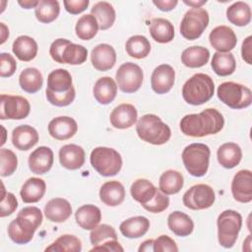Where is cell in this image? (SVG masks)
<instances>
[{
  "label": "cell",
  "instance_id": "11",
  "mask_svg": "<svg viewBox=\"0 0 252 252\" xmlns=\"http://www.w3.org/2000/svg\"><path fill=\"white\" fill-rule=\"evenodd\" d=\"M117 87L126 94L137 92L143 84V71L141 67L133 62L123 63L115 74Z\"/></svg>",
  "mask_w": 252,
  "mask_h": 252
},
{
  "label": "cell",
  "instance_id": "57",
  "mask_svg": "<svg viewBox=\"0 0 252 252\" xmlns=\"http://www.w3.org/2000/svg\"><path fill=\"white\" fill-rule=\"evenodd\" d=\"M19 5H21L25 9H31V8H35L36 5L38 4V1L35 0H24V1H18Z\"/></svg>",
  "mask_w": 252,
  "mask_h": 252
},
{
  "label": "cell",
  "instance_id": "33",
  "mask_svg": "<svg viewBox=\"0 0 252 252\" xmlns=\"http://www.w3.org/2000/svg\"><path fill=\"white\" fill-rule=\"evenodd\" d=\"M149 31L153 39L159 43L170 42L174 37V27L166 19L155 18L149 24Z\"/></svg>",
  "mask_w": 252,
  "mask_h": 252
},
{
  "label": "cell",
  "instance_id": "53",
  "mask_svg": "<svg viewBox=\"0 0 252 252\" xmlns=\"http://www.w3.org/2000/svg\"><path fill=\"white\" fill-rule=\"evenodd\" d=\"M91 251H114V252H123L124 249L120 245V243L117 241V239H109L104 241L102 244L94 246V248L91 249Z\"/></svg>",
  "mask_w": 252,
  "mask_h": 252
},
{
  "label": "cell",
  "instance_id": "9",
  "mask_svg": "<svg viewBox=\"0 0 252 252\" xmlns=\"http://www.w3.org/2000/svg\"><path fill=\"white\" fill-rule=\"evenodd\" d=\"M219 99L233 109H241L250 106L252 102L251 90L241 84L224 82L218 87Z\"/></svg>",
  "mask_w": 252,
  "mask_h": 252
},
{
  "label": "cell",
  "instance_id": "22",
  "mask_svg": "<svg viewBox=\"0 0 252 252\" xmlns=\"http://www.w3.org/2000/svg\"><path fill=\"white\" fill-rule=\"evenodd\" d=\"M38 142L37 131L30 125L17 126L12 132V143L20 151H28Z\"/></svg>",
  "mask_w": 252,
  "mask_h": 252
},
{
  "label": "cell",
  "instance_id": "26",
  "mask_svg": "<svg viewBox=\"0 0 252 252\" xmlns=\"http://www.w3.org/2000/svg\"><path fill=\"white\" fill-rule=\"evenodd\" d=\"M93 94L98 103L108 104L116 97L117 84L111 77H101L94 83Z\"/></svg>",
  "mask_w": 252,
  "mask_h": 252
},
{
  "label": "cell",
  "instance_id": "58",
  "mask_svg": "<svg viewBox=\"0 0 252 252\" xmlns=\"http://www.w3.org/2000/svg\"><path fill=\"white\" fill-rule=\"evenodd\" d=\"M0 26H1V44H3L7 39V37L9 36V30L4 23H0Z\"/></svg>",
  "mask_w": 252,
  "mask_h": 252
},
{
  "label": "cell",
  "instance_id": "35",
  "mask_svg": "<svg viewBox=\"0 0 252 252\" xmlns=\"http://www.w3.org/2000/svg\"><path fill=\"white\" fill-rule=\"evenodd\" d=\"M91 14L96 19L98 28L101 31L111 28L116 18L113 6L106 1H99L95 3L91 9Z\"/></svg>",
  "mask_w": 252,
  "mask_h": 252
},
{
  "label": "cell",
  "instance_id": "16",
  "mask_svg": "<svg viewBox=\"0 0 252 252\" xmlns=\"http://www.w3.org/2000/svg\"><path fill=\"white\" fill-rule=\"evenodd\" d=\"M175 71L168 64H161L155 68L151 77V86L158 94L168 93L174 85Z\"/></svg>",
  "mask_w": 252,
  "mask_h": 252
},
{
  "label": "cell",
  "instance_id": "2",
  "mask_svg": "<svg viewBox=\"0 0 252 252\" xmlns=\"http://www.w3.org/2000/svg\"><path fill=\"white\" fill-rule=\"evenodd\" d=\"M42 223V213L37 207H25L8 225V235L17 244L29 243Z\"/></svg>",
  "mask_w": 252,
  "mask_h": 252
},
{
  "label": "cell",
  "instance_id": "32",
  "mask_svg": "<svg viewBox=\"0 0 252 252\" xmlns=\"http://www.w3.org/2000/svg\"><path fill=\"white\" fill-rule=\"evenodd\" d=\"M168 228L177 236L185 237L192 233L194 222L192 219L183 212L174 211L167 218Z\"/></svg>",
  "mask_w": 252,
  "mask_h": 252
},
{
  "label": "cell",
  "instance_id": "44",
  "mask_svg": "<svg viewBox=\"0 0 252 252\" xmlns=\"http://www.w3.org/2000/svg\"><path fill=\"white\" fill-rule=\"evenodd\" d=\"M82 250L81 240L72 234L60 235L53 243L45 248V251L55 252H80Z\"/></svg>",
  "mask_w": 252,
  "mask_h": 252
},
{
  "label": "cell",
  "instance_id": "54",
  "mask_svg": "<svg viewBox=\"0 0 252 252\" xmlns=\"http://www.w3.org/2000/svg\"><path fill=\"white\" fill-rule=\"evenodd\" d=\"M252 36L248 35L244 41L242 42V46H241V56L242 59L249 65L252 64Z\"/></svg>",
  "mask_w": 252,
  "mask_h": 252
},
{
  "label": "cell",
  "instance_id": "18",
  "mask_svg": "<svg viewBox=\"0 0 252 252\" xmlns=\"http://www.w3.org/2000/svg\"><path fill=\"white\" fill-rule=\"evenodd\" d=\"M54 160L50 148L41 146L36 148L29 157V167L34 174H44L52 167Z\"/></svg>",
  "mask_w": 252,
  "mask_h": 252
},
{
  "label": "cell",
  "instance_id": "48",
  "mask_svg": "<svg viewBox=\"0 0 252 252\" xmlns=\"http://www.w3.org/2000/svg\"><path fill=\"white\" fill-rule=\"evenodd\" d=\"M168 205H169V198L167 197V195L163 194L160 190H158L156 196L152 199V201L149 202L147 205H145L143 208L150 213L158 214L167 209Z\"/></svg>",
  "mask_w": 252,
  "mask_h": 252
},
{
  "label": "cell",
  "instance_id": "45",
  "mask_svg": "<svg viewBox=\"0 0 252 252\" xmlns=\"http://www.w3.org/2000/svg\"><path fill=\"white\" fill-rule=\"evenodd\" d=\"M18 165V158L16 154L9 150L2 148L0 150V175L2 177L12 175Z\"/></svg>",
  "mask_w": 252,
  "mask_h": 252
},
{
  "label": "cell",
  "instance_id": "13",
  "mask_svg": "<svg viewBox=\"0 0 252 252\" xmlns=\"http://www.w3.org/2000/svg\"><path fill=\"white\" fill-rule=\"evenodd\" d=\"M31 111L29 100L20 95L1 94L0 119L20 120L26 118Z\"/></svg>",
  "mask_w": 252,
  "mask_h": 252
},
{
  "label": "cell",
  "instance_id": "28",
  "mask_svg": "<svg viewBox=\"0 0 252 252\" xmlns=\"http://www.w3.org/2000/svg\"><path fill=\"white\" fill-rule=\"evenodd\" d=\"M217 157L218 161L222 167L230 169L239 164L242 158V151L237 144L228 142L220 146Z\"/></svg>",
  "mask_w": 252,
  "mask_h": 252
},
{
  "label": "cell",
  "instance_id": "5",
  "mask_svg": "<svg viewBox=\"0 0 252 252\" xmlns=\"http://www.w3.org/2000/svg\"><path fill=\"white\" fill-rule=\"evenodd\" d=\"M211 151L202 143H193L184 148L182 161L186 170L195 177L204 176L209 168Z\"/></svg>",
  "mask_w": 252,
  "mask_h": 252
},
{
  "label": "cell",
  "instance_id": "46",
  "mask_svg": "<svg viewBox=\"0 0 252 252\" xmlns=\"http://www.w3.org/2000/svg\"><path fill=\"white\" fill-rule=\"evenodd\" d=\"M109 239H117V234L115 229L106 223L96 225L90 233V240L94 246L99 245Z\"/></svg>",
  "mask_w": 252,
  "mask_h": 252
},
{
  "label": "cell",
  "instance_id": "4",
  "mask_svg": "<svg viewBox=\"0 0 252 252\" xmlns=\"http://www.w3.org/2000/svg\"><path fill=\"white\" fill-rule=\"evenodd\" d=\"M139 138L152 145H163L171 136L170 128L156 114H145L137 122Z\"/></svg>",
  "mask_w": 252,
  "mask_h": 252
},
{
  "label": "cell",
  "instance_id": "12",
  "mask_svg": "<svg viewBox=\"0 0 252 252\" xmlns=\"http://www.w3.org/2000/svg\"><path fill=\"white\" fill-rule=\"evenodd\" d=\"M216 199L214 189L207 184H196L190 187L183 195L182 201L186 208L191 210H205L213 206Z\"/></svg>",
  "mask_w": 252,
  "mask_h": 252
},
{
  "label": "cell",
  "instance_id": "52",
  "mask_svg": "<svg viewBox=\"0 0 252 252\" xmlns=\"http://www.w3.org/2000/svg\"><path fill=\"white\" fill-rule=\"evenodd\" d=\"M63 3L68 13L72 15H77L84 12L88 8L90 1L89 0H64Z\"/></svg>",
  "mask_w": 252,
  "mask_h": 252
},
{
  "label": "cell",
  "instance_id": "37",
  "mask_svg": "<svg viewBox=\"0 0 252 252\" xmlns=\"http://www.w3.org/2000/svg\"><path fill=\"white\" fill-rule=\"evenodd\" d=\"M183 184V175L179 171L168 169L160 175L158 181V188L165 195H173L178 193L182 189Z\"/></svg>",
  "mask_w": 252,
  "mask_h": 252
},
{
  "label": "cell",
  "instance_id": "42",
  "mask_svg": "<svg viewBox=\"0 0 252 252\" xmlns=\"http://www.w3.org/2000/svg\"><path fill=\"white\" fill-rule=\"evenodd\" d=\"M60 13V6L56 0H39L34 8L36 19L43 24H49L57 19Z\"/></svg>",
  "mask_w": 252,
  "mask_h": 252
},
{
  "label": "cell",
  "instance_id": "49",
  "mask_svg": "<svg viewBox=\"0 0 252 252\" xmlns=\"http://www.w3.org/2000/svg\"><path fill=\"white\" fill-rule=\"evenodd\" d=\"M0 206H1V209H0V217L1 218L12 215L18 207V201H17L15 195L11 192H5L4 186H3V193H2V197H1Z\"/></svg>",
  "mask_w": 252,
  "mask_h": 252
},
{
  "label": "cell",
  "instance_id": "20",
  "mask_svg": "<svg viewBox=\"0 0 252 252\" xmlns=\"http://www.w3.org/2000/svg\"><path fill=\"white\" fill-rule=\"evenodd\" d=\"M138 118L136 107L130 103H121L110 113L111 125L116 129H127L133 126Z\"/></svg>",
  "mask_w": 252,
  "mask_h": 252
},
{
  "label": "cell",
  "instance_id": "36",
  "mask_svg": "<svg viewBox=\"0 0 252 252\" xmlns=\"http://www.w3.org/2000/svg\"><path fill=\"white\" fill-rule=\"evenodd\" d=\"M210 59V51L203 46H191L183 50L181 54V62L189 68H199L208 63Z\"/></svg>",
  "mask_w": 252,
  "mask_h": 252
},
{
  "label": "cell",
  "instance_id": "17",
  "mask_svg": "<svg viewBox=\"0 0 252 252\" xmlns=\"http://www.w3.org/2000/svg\"><path fill=\"white\" fill-rule=\"evenodd\" d=\"M78 131L76 120L69 116H58L53 118L48 124L49 135L56 140H68Z\"/></svg>",
  "mask_w": 252,
  "mask_h": 252
},
{
  "label": "cell",
  "instance_id": "30",
  "mask_svg": "<svg viewBox=\"0 0 252 252\" xmlns=\"http://www.w3.org/2000/svg\"><path fill=\"white\" fill-rule=\"evenodd\" d=\"M46 191L45 181L41 178L31 177L22 186L20 191L24 203H36L44 196Z\"/></svg>",
  "mask_w": 252,
  "mask_h": 252
},
{
  "label": "cell",
  "instance_id": "3",
  "mask_svg": "<svg viewBox=\"0 0 252 252\" xmlns=\"http://www.w3.org/2000/svg\"><path fill=\"white\" fill-rule=\"evenodd\" d=\"M215 92L213 79L204 73H197L188 79L182 87L184 100L192 105H201L212 98Z\"/></svg>",
  "mask_w": 252,
  "mask_h": 252
},
{
  "label": "cell",
  "instance_id": "34",
  "mask_svg": "<svg viewBox=\"0 0 252 252\" xmlns=\"http://www.w3.org/2000/svg\"><path fill=\"white\" fill-rule=\"evenodd\" d=\"M158 191L157 187L150 180L145 178L135 180L130 188L132 198L143 207L152 201Z\"/></svg>",
  "mask_w": 252,
  "mask_h": 252
},
{
  "label": "cell",
  "instance_id": "19",
  "mask_svg": "<svg viewBox=\"0 0 252 252\" xmlns=\"http://www.w3.org/2000/svg\"><path fill=\"white\" fill-rule=\"evenodd\" d=\"M91 61L97 71L110 70L115 65L116 52L110 44L100 43L92 50Z\"/></svg>",
  "mask_w": 252,
  "mask_h": 252
},
{
  "label": "cell",
  "instance_id": "1",
  "mask_svg": "<svg viewBox=\"0 0 252 252\" xmlns=\"http://www.w3.org/2000/svg\"><path fill=\"white\" fill-rule=\"evenodd\" d=\"M180 130L190 137L200 138L219 133L224 125L222 114L216 108H206L198 114H187L180 120Z\"/></svg>",
  "mask_w": 252,
  "mask_h": 252
},
{
  "label": "cell",
  "instance_id": "31",
  "mask_svg": "<svg viewBox=\"0 0 252 252\" xmlns=\"http://www.w3.org/2000/svg\"><path fill=\"white\" fill-rule=\"evenodd\" d=\"M37 43L36 41L29 36V35H20L18 36L12 46L13 53L16 55V57L25 62L32 61L37 54Z\"/></svg>",
  "mask_w": 252,
  "mask_h": 252
},
{
  "label": "cell",
  "instance_id": "50",
  "mask_svg": "<svg viewBox=\"0 0 252 252\" xmlns=\"http://www.w3.org/2000/svg\"><path fill=\"white\" fill-rule=\"evenodd\" d=\"M17 69V63L14 57L6 52L0 54V76L2 78L11 77Z\"/></svg>",
  "mask_w": 252,
  "mask_h": 252
},
{
  "label": "cell",
  "instance_id": "38",
  "mask_svg": "<svg viewBox=\"0 0 252 252\" xmlns=\"http://www.w3.org/2000/svg\"><path fill=\"white\" fill-rule=\"evenodd\" d=\"M19 84L22 90L29 94L38 92L43 84V78L40 71L36 68L30 67L23 70L19 76Z\"/></svg>",
  "mask_w": 252,
  "mask_h": 252
},
{
  "label": "cell",
  "instance_id": "29",
  "mask_svg": "<svg viewBox=\"0 0 252 252\" xmlns=\"http://www.w3.org/2000/svg\"><path fill=\"white\" fill-rule=\"evenodd\" d=\"M149 228L150 220L143 216L129 218L119 225L120 232L127 238H139L145 235Z\"/></svg>",
  "mask_w": 252,
  "mask_h": 252
},
{
  "label": "cell",
  "instance_id": "27",
  "mask_svg": "<svg viewBox=\"0 0 252 252\" xmlns=\"http://www.w3.org/2000/svg\"><path fill=\"white\" fill-rule=\"evenodd\" d=\"M76 222L86 230H92L101 220V212L98 207L88 204L81 206L75 213Z\"/></svg>",
  "mask_w": 252,
  "mask_h": 252
},
{
  "label": "cell",
  "instance_id": "56",
  "mask_svg": "<svg viewBox=\"0 0 252 252\" xmlns=\"http://www.w3.org/2000/svg\"><path fill=\"white\" fill-rule=\"evenodd\" d=\"M139 252H143V251H146V252H150V251H154V239H148L146 241H144L139 249H138Z\"/></svg>",
  "mask_w": 252,
  "mask_h": 252
},
{
  "label": "cell",
  "instance_id": "23",
  "mask_svg": "<svg viewBox=\"0 0 252 252\" xmlns=\"http://www.w3.org/2000/svg\"><path fill=\"white\" fill-rule=\"evenodd\" d=\"M72 214L71 204L63 198H54L48 201L44 207L46 219L53 222H63Z\"/></svg>",
  "mask_w": 252,
  "mask_h": 252
},
{
  "label": "cell",
  "instance_id": "39",
  "mask_svg": "<svg viewBox=\"0 0 252 252\" xmlns=\"http://www.w3.org/2000/svg\"><path fill=\"white\" fill-rule=\"evenodd\" d=\"M226 18L237 27L247 26L251 21L250 6L242 1L234 2L226 9Z\"/></svg>",
  "mask_w": 252,
  "mask_h": 252
},
{
  "label": "cell",
  "instance_id": "40",
  "mask_svg": "<svg viewBox=\"0 0 252 252\" xmlns=\"http://www.w3.org/2000/svg\"><path fill=\"white\" fill-rule=\"evenodd\" d=\"M212 69L213 71L221 77L231 75L236 68L235 58L230 52H216L212 59Z\"/></svg>",
  "mask_w": 252,
  "mask_h": 252
},
{
  "label": "cell",
  "instance_id": "6",
  "mask_svg": "<svg viewBox=\"0 0 252 252\" xmlns=\"http://www.w3.org/2000/svg\"><path fill=\"white\" fill-rule=\"evenodd\" d=\"M49 54L57 63L80 65L87 60L88 50L85 46L73 43L66 38H57L51 43Z\"/></svg>",
  "mask_w": 252,
  "mask_h": 252
},
{
  "label": "cell",
  "instance_id": "59",
  "mask_svg": "<svg viewBox=\"0 0 252 252\" xmlns=\"http://www.w3.org/2000/svg\"><path fill=\"white\" fill-rule=\"evenodd\" d=\"M183 2H184L186 5L191 6L192 8H201L202 5H204V4L207 3L206 0H201V1H187V0H184Z\"/></svg>",
  "mask_w": 252,
  "mask_h": 252
},
{
  "label": "cell",
  "instance_id": "21",
  "mask_svg": "<svg viewBox=\"0 0 252 252\" xmlns=\"http://www.w3.org/2000/svg\"><path fill=\"white\" fill-rule=\"evenodd\" d=\"M86 154L82 147L75 144H68L59 150V160L63 167L75 170L81 168L85 163Z\"/></svg>",
  "mask_w": 252,
  "mask_h": 252
},
{
  "label": "cell",
  "instance_id": "10",
  "mask_svg": "<svg viewBox=\"0 0 252 252\" xmlns=\"http://www.w3.org/2000/svg\"><path fill=\"white\" fill-rule=\"evenodd\" d=\"M209 13L204 8L188 10L180 24V33L188 40L199 38L209 25Z\"/></svg>",
  "mask_w": 252,
  "mask_h": 252
},
{
  "label": "cell",
  "instance_id": "47",
  "mask_svg": "<svg viewBox=\"0 0 252 252\" xmlns=\"http://www.w3.org/2000/svg\"><path fill=\"white\" fill-rule=\"evenodd\" d=\"M45 94L48 102H50L52 105L62 107V106L70 105L74 101L76 96V92H75V89L73 88L65 94H52L50 92L45 91Z\"/></svg>",
  "mask_w": 252,
  "mask_h": 252
},
{
  "label": "cell",
  "instance_id": "24",
  "mask_svg": "<svg viewBox=\"0 0 252 252\" xmlns=\"http://www.w3.org/2000/svg\"><path fill=\"white\" fill-rule=\"evenodd\" d=\"M100 201L109 207H116L125 199V188L117 180L103 183L99 189Z\"/></svg>",
  "mask_w": 252,
  "mask_h": 252
},
{
  "label": "cell",
  "instance_id": "51",
  "mask_svg": "<svg viewBox=\"0 0 252 252\" xmlns=\"http://www.w3.org/2000/svg\"><path fill=\"white\" fill-rule=\"evenodd\" d=\"M155 252H177L178 247L175 241L168 235H160L154 240Z\"/></svg>",
  "mask_w": 252,
  "mask_h": 252
},
{
  "label": "cell",
  "instance_id": "15",
  "mask_svg": "<svg viewBox=\"0 0 252 252\" xmlns=\"http://www.w3.org/2000/svg\"><path fill=\"white\" fill-rule=\"evenodd\" d=\"M209 40L213 48L218 52L223 53L232 50L237 43L235 32L227 26H219L213 29L210 32Z\"/></svg>",
  "mask_w": 252,
  "mask_h": 252
},
{
  "label": "cell",
  "instance_id": "43",
  "mask_svg": "<svg viewBox=\"0 0 252 252\" xmlns=\"http://www.w3.org/2000/svg\"><path fill=\"white\" fill-rule=\"evenodd\" d=\"M98 29V23L92 14L83 15L75 27L76 34L82 40H90L94 37Z\"/></svg>",
  "mask_w": 252,
  "mask_h": 252
},
{
  "label": "cell",
  "instance_id": "25",
  "mask_svg": "<svg viewBox=\"0 0 252 252\" xmlns=\"http://www.w3.org/2000/svg\"><path fill=\"white\" fill-rule=\"evenodd\" d=\"M73 88L72 76L66 69L59 68L49 73L45 91L52 94H65Z\"/></svg>",
  "mask_w": 252,
  "mask_h": 252
},
{
  "label": "cell",
  "instance_id": "41",
  "mask_svg": "<svg viewBox=\"0 0 252 252\" xmlns=\"http://www.w3.org/2000/svg\"><path fill=\"white\" fill-rule=\"evenodd\" d=\"M125 49L129 56L136 59H142L149 55L151 51V43L146 36L137 34L128 38L125 44Z\"/></svg>",
  "mask_w": 252,
  "mask_h": 252
},
{
  "label": "cell",
  "instance_id": "7",
  "mask_svg": "<svg viewBox=\"0 0 252 252\" xmlns=\"http://www.w3.org/2000/svg\"><path fill=\"white\" fill-rule=\"evenodd\" d=\"M90 160L94 170L105 177L116 175L122 167V158L120 154L112 148H94L91 153Z\"/></svg>",
  "mask_w": 252,
  "mask_h": 252
},
{
  "label": "cell",
  "instance_id": "60",
  "mask_svg": "<svg viewBox=\"0 0 252 252\" xmlns=\"http://www.w3.org/2000/svg\"><path fill=\"white\" fill-rule=\"evenodd\" d=\"M1 128H2V131H3V140H2V142H1V146H2V145H4V143H5V136H6L5 134H6V130H5V128H4L3 126H2Z\"/></svg>",
  "mask_w": 252,
  "mask_h": 252
},
{
  "label": "cell",
  "instance_id": "14",
  "mask_svg": "<svg viewBox=\"0 0 252 252\" xmlns=\"http://www.w3.org/2000/svg\"><path fill=\"white\" fill-rule=\"evenodd\" d=\"M231 193L233 198L240 203L252 201V172L249 169L239 170L232 179Z\"/></svg>",
  "mask_w": 252,
  "mask_h": 252
},
{
  "label": "cell",
  "instance_id": "55",
  "mask_svg": "<svg viewBox=\"0 0 252 252\" xmlns=\"http://www.w3.org/2000/svg\"><path fill=\"white\" fill-rule=\"evenodd\" d=\"M153 3L160 11L167 12V11H171L172 9H174L176 7V5L178 4V1L177 0H154Z\"/></svg>",
  "mask_w": 252,
  "mask_h": 252
},
{
  "label": "cell",
  "instance_id": "8",
  "mask_svg": "<svg viewBox=\"0 0 252 252\" xmlns=\"http://www.w3.org/2000/svg\"><path fill=\"white\" fill-rule=\"evenodd\" d=\"M217 224L219 243L224 248H231L242 226L241 215L233 210H225L218 217Z\"/></svg>",
  "mask_w": 252,
  "mask_h": 252
}]
</instances>
